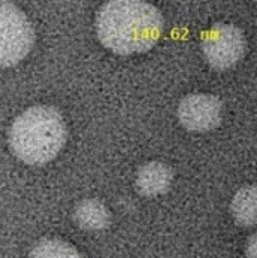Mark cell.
Listing matches in <instances>:
<instances>
[{
	"label": "cell",
	"mask_w": 257,
	"mask_h": 258,
	"mask_svg": "<svg viewBox=\"0 0 257 258\" xmlns=\"http://www.w3.org/2000/svg\"><path fill=\"white\" fill-rule=\"evenodd\" d=\"M235 221L242 227H253L256 224V186L247 185L241 188L230 205Z\"/></svg>",
	"instance_id": "ba28073f"
},
{
	"label": "cell",
	"mask_w": 257,
	"mask_h": 258,
	"mask_svg": "<svg viewBox=\"0 0 257 258\" xmlns=\"http://www.w3.org/2000/svg\"><path fill=\"white\" fill-rule=\"evenodd\" d=\"M135 184L138 191L145 197L160 196L166 192L172 184V170L165 163L151 161L138 170Z\"/></svg>",
	"instance_id": "8992f818"
},
{
	"label": "cell",
	"mask_w": 257,
	"mask_h": 258,
	"mask_svg": "<svg viewBox=\"0 0 257 258\" xmlns=\"http://www.w3.org/2000/svg\"><path fill=\"white\" fill-rule=\"evenodd\" d=\"M74 220L81 228L96 231L105 228L110 224L111 217L107 206L102 202L88 199L78 203L74 211Z\"/></svg>",
	"instance_id": "52a82bcc"
},
{
	"label": "cell",
	"mask_w": 257,
	"mask_h": 258,
	"mask_svg": "<svg viewBox=\"0 0 257 258\" xmlns=\"http://www.w3.org/2000/svg\"><path fill=\"white\" fill-rule=\"evenodd\" d=\"M256 236H251V239H250V243H248V246H247V251H248V254H250V258H256V239H254Z\"/></svg>",
	"instance_id": "30bf717a"
},
{
	"label": "cell",
	"mask_w": 257,
	"mask_h": 258,
	"mask_svg": "<svg viewBox=\"0 0 257 258\" xmlns=\"http://www.w3.org/2000/svg\"><path fill=\"white\" fill-rule=\"evenodd\" d=\"M223 103L213 94H188L178 106V119L188 132L203 133L214 130L221 121Z\"/></svg>",
	"instance_id": "5b68a950"
},
{
	"label": "cell",
	"mask_w": 257,
	"mask_h": 258,
	"mask_svg": "<svg viewBox=\"0 0 257 258\" xmlns=\"http://www.w3.org/2000/svg\"><path fill=\"white\" fill-rule=\"evenodd\" d=\"M66 142V124L60 112L51 106H33L11 125L9 147L21 161L40 166L62 151Z\"/></svg>",
	"instance_id": "7a4b0ae2"
},
{
	"label": "cell",
	"mask_w": 257,
	"mask_h": 258,
	"mask_svg": "<svg viewBox=\"0 0 257 258\" xmlns=\"http://www.w3.org/2000/svg\"><path fill=\"white\" fill-rule=\"evenodd\" d=\"M165 21L147 0H110L96 17L99 40L120 55L145 52L163 35Z\"/></svg>",
	"instance_id": "6da1fadb"
},
{
	"label": "cell",
	"mask_w": 257,
	"mask_h": 258,
	"mask_svg": "<svg viewBox=\"0 0 257 258\" xmlns=\"http://www.w3.org/2000/svg\"><path fill=\"white\" fill-rule=\"evenodd\" d=\"M207 61L217 71L233 68L245 54V37L233 24H216L202 39Z\"/></svg>",
	"instance_id": "277c9868"
},
{
	"label": "cell",
	"mask_w": 257,
	"mask_h": 258,
	"mask_svg": "<svg viewBox=\"0 0 257 258\" xmlns=\"http://www.w3.org/2000/svg\"><path fill=\"white\" fill-rule=\"evenodd\" d=\"M29 258H82L74 246L65 240L45 239L32 249Z\"/></svg>",
	"instance_id": "9c48e42d"
},
{
	"label": "cell",
	"mask_w": 257,
	"mask_h": 258,
	"mask_svg": "<svg viewBox=\"0 0 257 258\" xmlns=\"http://www.w3.org/2000/svg\"><path fill=\"white\" fill-rule=\"evenodd\" d=\"M35 43L27 15L14 3L0 0V68L20 63Z\"/></svg>",
	"instance_id": "3957f363"
}]
</instances>
